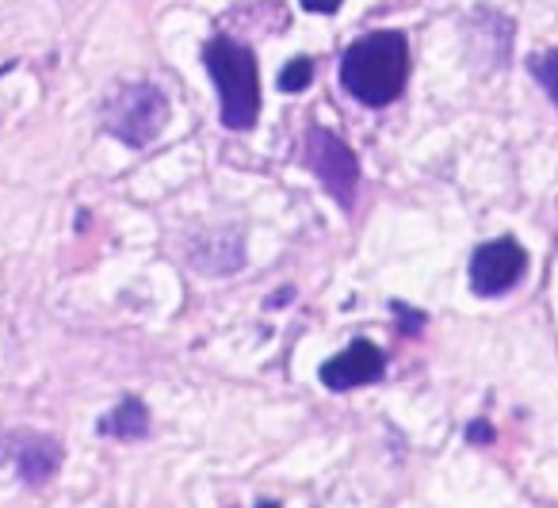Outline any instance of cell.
<instances>
[{
	"label": "cell",
	"mask_w": 558,
	"mask_h": 508,
	"mask_svg": "<svg viewBox=\"0 0 558 508\" xmlns=\"http://www.w3.org/2000/svg\"><path fill=\"white\" fill-rule=\"evenodd\" d=\"M410 81V43L402 32H372L341 58V85L367 108H387Z\"/></svg>",
	"instance_id": "obj_1"
},
{
	"label": "cell",
	"mask_w": 558,
	"mask_h": 508,
	"mask_svg": "<svg viewBox=\"0 0 558 508\" xmlns=\"http://www.w3.org/2000/svg\"><path fill=\"white\" fill-rule=\"evenodd\" d=\"M532 77L543 85V93L558 104V50H543L532 58Z\"/></svg>",
	"instance_id": "obj_10"
},
{
	"label": "cell",
	"mask_w": 558,
	"mask_h": 508,
	"mask_svg": "<svg viewBox=\"0 0 558 508\" xmlns=\"http://www.w3.org/2000/svg\"><path fill=\"white\" fill-rule=\"evenodd\" d=\"M195 268H203L207 276H226V271H238L245 253H241V238L238 233H207L187 249Z\"/></svg>",
	"instance_id": "obj_7"
},
{
	"label": "cell",
	"mask_w": 558,
	"mask_h": 508,
	"mask_svg": "<svg viewBox=\"0 0 558 508\" xmlns=\"http://www.w3.org/2000/svg\"><path fill=\"white\" fill-rule=\"evenodd\" d=\"M311 81H314L311 58H295V62H288L283 73H279V88H283V93H303V88H311Z\"/></svg>",
	"instance_id": "obj_11"
},
{
	"label": "cell",
	"mask_w": 558,
	"mask_h": 508,
	"mask_svg": "<svg viewBox=\"0 0 558 508\" xmlns=\"http://www.w3.org/2000/svg\"><path fill=\"white\" fill-rule=\"evenodd\" d=\"M16 462H20V477L27 485H43L58 474V462H62V451H58L54 439L47 436H27L16 451Z\"/></svg>",
	"instance_id": "obj_8"
},
{
	"label": "cell",
	"mask_w": 558,
	"mask_h": 508,
	"mask_svg": "<svg viewBox=\"0 0 558 508\" xmlns=\"http://www.w3.org/2000/svg\"><path fill=\"white\" fill-rule=\"evenodd\" d=\"M527 268V256L524 249L517 245L512 238H497V241H486V245L474 253L471 261V287L474 294L482 299H494V294H505L520 283Z\"/></svg>",
	"instance_id": "obj_5"
},
{
	"label": "cell",
	"mask_w": 558,
	"mask_h": 508,
	"mask_svg": "<svg viewBox=\"0 0 558 508\" xmlns=\"http://www.w3.org/2000/svg\"><path fill=\"white\" fill-rule=\"evenodd\" d=\"M203 62L215 77L218 96H222V123L230 131H253L260 119V73H256V55L241 43L215 35L203 47Z\"/></svg>",
	"instance_id": "obj_2"
},
{
	"label": "cell",
	"mask_w": 558,
	"mask_h": 508,
	"mask_svg": "<svg viewBox=\"0 0 558 508\" xmlns=\"http://www.w3.org/2000/svg\"><path fill=\"white\" fill-rule=\"evenodd\" d=\"M260 508H279V505H276V500H264V505H260Z\"/></svg>",
	"instance_id": "obj_14"
},
{
	"label": "cell",
	"mask_w": 558,
	"mask_h": 508,
	"mask_svg": "<svg viewBox=\"0 0 558 508\" xmlns=\"http://www.w3.org/2000/svg\"><path fill=\"white\" fill-rule=\"evenodd\" d=\"M108 436H119V439H142L149 432V409L142 406L138 398H123L100 424Z\"/></svg>",
	"instance_id": "obj_9"
},
{
	"label": "cell",
	"mask_w": 558,
	"mask_h": 508,
	"mask_svg": "<svg viewBox=\"0 0 558 508\" xmlns=\"http://www.w3.org/2000/svg\"><path fill=\"white\" fill-rule=\"evenodd\" d=\"M471 439L486 444V439H489V424H486V421H474V424H471Z\"/></svg>",
	"instance_id": "obj_13"
},
{
	"label": "cell",
	"mask_w": 558,
	"mask_h": 508,
	"mask_svg": "<svg viewBox=\"0 0 558 508\" xmlns=\"http://www.w3.org/2000/svg\"><path fill=\"white\" fill-rule=\"evenodd\" d=\"M306 165H311L314 177L326 184V192L333 195L341 207H352L356 184H360V161L337 134L314 126V131L306 134Z\"/></svg>",
	"instance_id": "obj_4"
},
{
	"label": "cell",
	"mask_w": 558,
	"mask_h": 508,
	"mask_svg": "<svg viewBox=\"0 0 558 508\" xmlns=\"http://www.w3.org/2000/svg\"><path fill=\"white\" fill-rule=\"evenodd\" d=\"M383 371H387L383 348H375L372 340H356V344L344 348L341 355L322 363V383H326L329 390H356V386H367V383H375V378H383Z\"/></svg>",
	"instance_id": "obj_6"
},
{
	"label": "cell",
	"mask_w": 558,
	"mask_h": 508,
	"mask_svg": "<svg viewBox=\"0 0 558 508\" xmlns=\"http://www.w3.org/2000/svg\"><path fill=\"white\" fill-rule=\"evenodd\" d=\"M306 12H322V16H329V12L341 9V0H303Z\"/></svg>",
	"instance_id": "obj_12"
},
{
	"label": "cell",
	"mask_w": 558,
	"mask_h": 508,
	"mask_svg": "<svg viewBox=\"0 0 558 508\" xmlns=\"http://www.w3.org/2000/svg\"><path fill=\"white\" fill-rule=\"evenodd\" d=\"M108 131L116 134L119 142L126 146H149V142L161 134V126L169 123V100L157 85H126L119 88L116 96L108 100Z\"/></svg>",
	"instance_id": "obj_3"
}]
</instances>
